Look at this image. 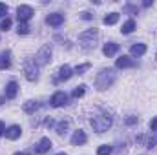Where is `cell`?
<instances>
[{
  "mask_svg": "<svg viewBox=\"0 0 157 155\" xmlns=\"http://www.w3.org/2000/svg\"><path fill=\"white\" fill-rule=\"evenodd\" d=\"M24 75L29 82H35L39 78V66H37L35 60H31V59L24 60Z\"/></svg>",
  "mask_w": 157,
  "mask_h": 155,
  "instance_id": "4",
  "label": "cell"
},
{
  "mask_svg": "<svg viewBox=\"0 0 157 155\" xmlns=\"http://www.w3.org/2000/svg\"><path fill=\"white\" fill-rule=\"evenodd\" d=\"M130 53H132V57H143L146 53V44H133L130 47Z\"/></svg>",
  "mask_w": 157,
  "mask_h": 155,
  "instance_id": "18",
  "label": "cell"
},
{
  "mask_svg": "<svg viewBox=\"0 0 157 155\" xmlns=\"http://www.w3.org/2000/svg\"><path fill=\"white\" fill-rule=\"evenodd\" d=\"M15 155H28V153H24V152H17Z\"/></svg>",
  "mask_w": 157,
  "mask_h": 155,
  "instance_id": "35",
  "label": "cell"
},
{
  "mask_svg": "<svg viewBox=\"0 0 157 155\" xmlns=\"http://www.w3.org/2000/svg\"><path fill=\"white\" fill-rule=\"evenodd\" d=\"M11 24H13L11 18H4V20L0 22V29H2V31H7V29L11 28Z\"/></svg>",
  "mask_w": 157,
  "mask_h": 155,
  "instance_id": "27",
  "label": "cell"
},
{
  "mask_svg": "<svg viewBox=\"0 0 157 155\" xmlns=\"http://www.w3.org/2000/svg\"><path fill=\"white\" fill-rule=\"evenodd\" d=\"M4 100H6V95H4V97H0V106L4 104Z\"/></svg>",
  "mask_w": 157,
  "mask_h": 155,
  "instance_id": "34",
  "label": "cell"
},
{
  "mask_svg": "<svg viewBox=\"0 0 157 155\" xmlns=\"http://www.w3.org/2000/svg\"><path fill=\"white\" fill-rule=\"evenodd\" d=\"M133 29H135V20H133V18H130V20H126V22L122 24L121 33H122V35H130Z\"/></svg>",
  "mask_w": 157,
  "mask_h": 155,
  "instance_id": "19",
  "label": "cell"
},
{
  "mask_svg": "<svg viewBox=\"0 0 157 155\" xmlns=\"http://www.w3.org/2000/svg\"><path fill=\"white\" fill-rule=\"evenodd\" d=\"M39 108H40V104L37 100H28V102L24 104V112H26V113H35Z\"/></svg>",
  "mask_w": 157,
  "mask_h": 155,
  "instance_id": "20",
  "label": "cell"
},
{
  "mask_svg": "<svg viewBox=\"0 0 157 155\" xmlns=\"http://www.w3.org/2000/svg\"><path fill=\"white\" fill-rule=\"evenodd\" d=\"M84 93H86V86H84V84H80V86H77V88L73 89L71 97H73V99H80V97H82Z\"/></svg>",
  "mask_w": 157,
  "mask_h": 155,
  "instance_id": "22",
  "label": "cell"
},
{
  "mask_svg": "<svg viewBox=\"0 0 157 155\" xmlns=\"http://www.w3.org/2000/svg\"><path fill=\"white\" fill-rule=\"evenodd\" d=\"M6 13H7V6H6L4 2H0V18H4Z\"/></svg>",
  "mask_w": 157,
  "mask_h": 155,
  "instance_id": "28",
  "label": "cell"
},
{
  "mask_svg": "<svg viewBox=\"0 0 157 155\" xmlns=\"http://www.w3.org/2000/svg\"><path fill=\"white\" fill-rule=\"evenodd\" d=\"M17 93H18V84L15 80L7 82V86H6V99H15Z\"/></svg>",
  "mask_w": 157,
  "mask_h": 155,
  "instance_id": "15",
  "label": "cell"
},
{
  "mask_svg": "<svg viewBox=\"0 0 157 155\" xmlns=\"http://www.w3.org/2000/svg\"><path fill=\"white\" fill-rule=\"evenodd\" d=\"M53 148V144H51V141L48 139V137H42L39 142H37V146H35V153H39V155H42V153H48L49 150Z\"/></svg>",
  "mask_w": 157,
  "mask_h": 155,
  "instance_id": "9",
  "label": "cell"
},
{
  "mask_svg": "<svg viewBox=\"0 0 157 155\" xmlns=\"http://www.w3.org/2000/svg\"><path fill=\"white\" fill-rule=\"evenodd\" d=\"M57 155H68V153H57Z\"/></svg>",
  "mask_w": 157,
  "mask_h": 155,
  "instance_id": "36",
  "label": "cell"
},
{
  "mask_svg": "<svg viewBox=\"0 0 157 155\" xmlns=\"http://www.w3.org/2000/svg\"><path fill=\"white\" fill-rule=\"evenodd\" d=\"M86 141H88V137H86V133L82 130H77L71 135V144L73 146H82V144H86Z\"/></svg>",
  "mask_w": 157,
  "mask_h": 155,
  "instance_id": "13",
  "label": "cell"
},
{
  "mask_svg": "<svg viewBox=\"0 0 157 155\" xmlns=\"http://www.w3.org/2000/svg\"><path fill=\"white\" fill-rule=\"evenodd\" d=\"M137 141L141 142V144H144L146 148H154L157 144V135H141V137H137Z\"/></svg>",
  "mask_w": 157,
  "mask_h": 155,
  "instance_id": "14",
  "label": "cell"
},
{
  "mask_svg": "<svg viewBox=\"0 0 157 155\" xmlns=\"http://www.w3.org/2000/svg\"><path fill=\"white\" fill-rule=\"evenodd\" d=\"M49 104H51L53 108H60V106L68 104V95H66L64 91H57V93H53V95H51Z\"/></svg>",
  "mask_w": 157,
  "mask_h": 155,
  "instance_id": "7",
  "label": "cell"
},
{
  "mask_svg": "<svg viewBox=\"0 0 157 155\" xmlns=\"http://www.w3.org/2000/svg\"><path fill=\"white\" fill-rule=\"evenodd\" d=\"M2 135H6V126H4V122L0 120V137H2Z\"/></svg>",
  "mask_w": 157,
  "mask_h": 155,
  "instance_id": "32",
  "label": "cell"
},
{
  "mask_svg": "<svg viewBox=\"0 0 157 155\" xmlns=\"http://www.w3.org/2000/svg\"><path fill=\"white\" fill-rule=\"evenodd\" d=\"M97 39H99V31L93 28V29H86L78 35V42L84 49H93L95 44H97Z\"/></svg>",
  "mask_w": 157,
  "mask_h": 155,
  "instance_id": "2",
  "label": "cell"
},
{
  "mask_svg": "<svg viewBox=\"0 0 157 155\" xmlns=\"http://www.w3.org/2000/svg\"><path fill=\"white\" fill-rule=\"evenodd\" d=\"M117 51H119V44H115V42H108V44L102 46V53L106 57H113Z\"/></svg>",
  "mask_w": 157,
  "mask_h": 155,
  "instance_id": "17",
  "label": "cell"
},
{
  "mask_svg": "<svg viewBox=\"0 0 157 155\" xmlns=\"http://www.w3.org/2000/svg\"><path fill=\"white\" fill-rule=\"evenodd\" d=\"M150 130H152L154 133L157 131V117H154V119L150 120Z\"/></svg>",
  "mask_w": 157,
  "mask_h": 155,
  "instance_id": "29",
  "label": "cell"
},
{
  "mask_svg": "<svg viewBox=\"0 0 157 155\" xmlns=\"http://www.w3.org/2000/svg\"><path fill=\"white\" fill-rule=\"evenodd\" d=\"M20 135H22V128H20L18 124H13V126L6 128V137H7L9 141H17Z\"/></svg>",
  "mask_w": 157,
  "mask_h": 155,
  "instance_id": "12",
  "label": "cell"
},
{
  "mask_svg": "<svg viewBox=\"0 0 157 155\" xmlns=\"http://www.w3.org/2000/svg\"><path fill=\"white\" fill-rule=\"evenodd\" d=\"M55 130H57V133H59V135H62V133L68 130V120H60V122L57 124V128H55Z\"/></svg>",
  "mask_w": 157,
  "mask_h": 155,
  "instance_id": "26",
  "label": "cell"
},
{
  "mask_svg": "<svg viewBox=\"0 0 157 155\" xmlns=\"http://www.w3.org/2000/svg\"><path fill=\"white\" fill-rule=\"evenodd\" d=\"M115 71L113 70H110V68H104V70H101L99 73H97V77H95V86H97V89H108L113 82H115Z\"/></svg>",
  "mask_w": 157,
  "mask_h": 155,
  "instance_id": "1",
  "label": "cell"
},
{
  "mask_svg": "<svg viewBox=\"0 0 157 155\" xmlns=\"http://www.w3.org/2000/svg\"><path fill=\"white\" fill-rule=\"evenodd\" d=\"M71 75H73V70H71L68 64H64V66L59 70V75L53 78V82H55V84H60V82H64V80L71 78Z\"/></svg>",
  "mask_w": 157,
  "mask_h": 155,
  "instance_id": "8",
  "label": "cell"
},
{
  "mask_svg": "<svg viewBox=\"0 0 157 155\" xmlns=\"http://www.w3.org/2000/svg\"><path fill=\"white\" fill-rule=\"evenodd\" d=\"M90 68H91V64H90V62L80 64V66H77V68H75V71H73V73H77V75H84V71H88Z\"/></svg>",
  "mask_w": 157,
  "mask_h": 155,
  "instance_id": "25",
  "label": "cell"
},
{
  "mask_svg": "<svg viewBox=\"0 0 157 155\" xmlns=\"http://www.w3.org/2000/svg\"><path fill=\"white\" fill-rule=\"evenodd\" d=\"M46 22H48L49 26H53V28H59V26L64 24V15H62V13H51V15H48Z\"/></svg>",
  "mask_w": 157,
  "mask_h": 155,
  "instance_id": "11",
  "label": "cell"
},
{
  "mask_svg": "<svg viewBox=\"0 0 157 155\" xmlns=\"http://www.w3.org/2000/svg\"><path fill=\"white\" fill-rule=\"evenodd\" d=\"M112 152H113V148L110 144H102V146L97 148V155H110Z\"/></svg>",
  "mask_w": 157,
  "mask_h": 155,
  "instance_id": "23",
  "label": "cell"
},
{
  "mask_svg": "<svg viewBox=\"0 0 157 155\" xmlns=\"http://www.w3.org/2000/svg\"><path fill=\"white\" fill-rule=\"evenodd\" d=\"M143 6H144V7H150V6H152V2H150V0H144V4H143Z\"/></svg>",
  "mask_w": 157,
  "mask_h": 155,
  "instance_id": "33",
  "label": "cell"
},
{
  "mask_svg": "<svg viewBox=\"0 0 157 155\" xmlns=\"http://www.w3.org/2000/svg\"><path fill=\"white\" fill-rule=\"evenodd\" d=\"M115 66H117L119 70H124V68H135V66H137V62H135L132 57H126V55H122V57H119V59H117Z\"/></svg>",
  "mask_w": 157,
  "mask_h": 155,
  "instance_id": "10",
  "label": "cell"
},
{
  "mask_svg": "<svg viewBox=\"0 0 157 155\" xmlns=\"http://www.w3.org/2000/svg\"><path fill=\"white\" fill-rule=\"evenodd\" d=\"M11 66V51L6 49L0 53V70H7Z\"/></svg>",
  "mask_w": 157,
  "mask_h": 155,
  "instance_id": "16",
  "label": "cell"
},
{
  "mask_svg": "<svg viewBox=\"0 0 157 155\" xmlns=\"http://www.w3.org/2000/svg\"><path fill=\"white\" fill-rule=\"evenodd\" d=\"M135 122H137V117H128V119H126V124H128V126H132V124H135Z\"/></svg>",
  "mask_w": 157,
  "mask_h": 155,
  "instance_id": "30",
  "label": "cell"
},
{
  "mask_svg": "<svg viewBox=\"0 0 157 155\" xmlns=\"http://www.w3.org/2000/svg\"><path fill=\"white\" fill-rule=\"evenodd\" d=\"M90 124H91L93 131H97V133H104V131H108V130L112 128V117L102 113V115L93 117V119L90 120Z\"/></svg>",
  "mask_w": 157,
  "mask_h": 155,
  "instance_id": "3",
  "label": "cell"
},
{
  "mask_svg": "<svg viewBox=\"0 0 157 155\" xmlns=\"http://www.w3.org/2000/svg\"><path fill=\"white\" fill-rule=\"evenodd\" d=\"M33 15H35V11H33V7H31V6L22 4V6H18V7H17V18H18V22H28Z\"/></svg>",
  "mask_w": 157,
  "mask_h": 155,
  "instance_id": "6",
  "label": "cell"
},
{
  "mask_svg": "<svg viewBox=\"0 0 157 155\" xmlns=\"http://www.w3.org/2000/svg\"><path fill=\"white\" fill-rule=\"evenodd\" d=\"M49 60H51V46L46 44V46H42L39 51H37V55H35V62H37V66H46Z\"/></svg>",
  "mask_w": 157,
  "mask_h": 155,
  "instance_id": "5",
  "label": "cell"
},
{
  "mask_svg": "<svg viewBox=\"0 0 157 155\" xmlns=\"http://www.w3.org/2000/svg\"><path fill=\"white\" fill-rule=\"evenodd\" d=\"M17 33H18V35H28V33H29V26H28V22H18Z\"/></svg>",
  "mask_w": 157,
  "mask_h": 155,
  "instance_id": "24",
  "label": "cell"
},
{
  "mask_svg": "<svg viewBox=\"0 0 157 155\" xmlns=\"http://www.w3.org/2000/svg\"><path fill=\"white\" fill-rule=\"evenodd\" d=\"M102 22H104L106 26H113V24H117L119 22V13H110V15H106Z\"/></svg>",
  "mask_w": 157,
  "mask_h": 155,
  "instance_id": "21",
  "label": "cell"
},
{
  "mask_svg": "<svg viewBox=\"0 0 157 155\" xmlns=\"http://www.w3.org/2000/svg\"><path fill=\"white\" fill-rule=\"evenodd\" d=\"M82 18H84V20H91V18H93V15H91V13H88V11H84V13H82Z\"/></svg>",
  "mask_w": 157,
  "mask_h": 155,
  "instance_id": "31",
  "label": "cell"
}]
</instances>
